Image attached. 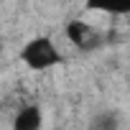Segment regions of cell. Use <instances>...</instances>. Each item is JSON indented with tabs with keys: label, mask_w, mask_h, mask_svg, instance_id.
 <instances>
[{
	"label": "cell",
	"mask_w": 130,
	"mask_h": 130,
	"mask_svg": "<svg viewBox=\"0 0 130 130\" xmlns=\"http://www.w3.org/2000/svg\"><path fill=\"white\" fill-rule=\"evenodd\" d=\"M120 127V120L115 112H102L94 117V130H117Z\"/></svg>",
	"instance_id": "cell-5"
},
{
	"label": "cell",
	"mask_w": 130,
	"mask_h": 130,
	"mask_svg": "<svg viewBox=\"0 0 130 130\" xmlns=\"http://www.w3.org/2000/svg\"><path fill=\"white\" fill-rule=\"evenodd\" d=\"M3 48H5V43H3V36H0V56H3Z\"/></svg>",
	"instance_id": "cell-6"
},
{
	"label": "cell",
	"mask_w": 130,
	"mask_h": 130,
	"mask_svg": "<svg viewBox=\"0 0 130 130\" xmlns=\"http://www.w3.org/2000/svg\"><path fill=\"white\" fill-rule=\"evenodd\" d=\"M87 10L107 13V15H127L130 13V0H84Z\"/></svg>",
	"instance_id": "cell-3"
},
{
	"label": "cell",
	"mask_w": 130,
	"mask_h": 130,
	"mask_svg": "<svg viewBox=\"0 0 130 130\" xmlns=\"http://www.w3.org/2000/svg\"><path fill=\"white\" fill-rule=\"evenodd\" d=\"M64 33H67V38H69L77 48H84V46H87V41H89V36H92V28H89L84 21L74 18V21H69V23H67Z\"/></svg>",
	"instance_id": "cell-4"
},
{
	"label": "cell",
	"mask_w": 130,
	"mask_h": 130,
	"mask_svg": "<svg viewBox=\"0 0 130 130\" xmlns=\"http://www.w3.org/2000/svg\"><path fill=\"white\" fill-rule=\"evenodd\" d=\"M43 127V110L38 105H26L13 117V130H41Z\"/></svg>",
	"instance_id": "cell-2"
},
{
	"label": "cell",
	"mask_w": 130,
	"mask_h": 130,
	"mask_svg": "<svg viewBox=\"0 0 130 130\" xmlns=\"http://www.w3.org/2000/svg\"><path fill=\"white\" fill-rule=\"evenodd\" d=\"M21 61L31 72H48L61 64V54L48 36H36L21 48Z\"/></svg>",
	"instance_id": "cell-1"
}]
</instances>
